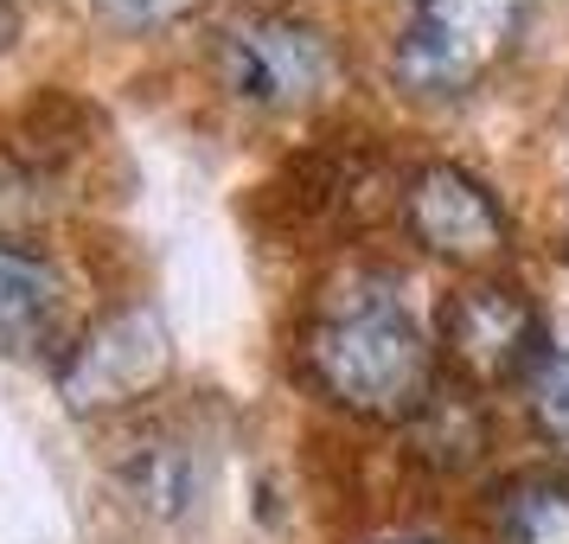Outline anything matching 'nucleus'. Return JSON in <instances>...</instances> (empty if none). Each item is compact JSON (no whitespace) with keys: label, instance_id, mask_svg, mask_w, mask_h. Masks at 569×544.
<instances>
[{"label":"nucleus","instance_id":"obj_1","mask_svg":"<svg viewBox=\"0 0 569 544\" xmlns=\"http://www.w3.org/2000/svg\"><path fill=\"white\" fill-rule=\"evenodd\" d=\"M308 372L333 404L371 423L422 416L436 397V353L385 276H352L308 320Z\"/></svg>","mask_w":569,"mask_h":544},{"label":"nucleus","instance_id":"obj_2","mask_svg":"<svg viewBox=\"0 0 569 544\" xmlns=\"http://www.w3.org/2000/svg\"><path fill=\"white\" fill-rule=\"evenodd\" d=\"M211 65H218V83L237 103L301 109L333 83V39L313 20H295V13H276V7H250V13H231L211 32Z\"/></svg>","mask_w":569,"mask_h":544},{"label":"nucleus","instance_id":"obj_11","mask_svg":"<svg viewBox=\"0 0 569 544\" xmlns=\"http://www.w3.org/2000/svg\"><path fill=\"white\" fill-rule=\"evenodd\" d=\"M109 13H134V20H160V13H180L186 0H103Z\"/></svg>","mask_w":569,"mask_h":544},{"label":"nucleus","instance_id":"obj_6","mask_svg":"<svg viewBox=\"0 0 569 544\" xmlns=\"http://www.w3.org/2000/svg\"><path fill=\"white\" fill-rule=\"evenodd\" d=\"M167 365H173V346H167L160 314L122 308L71 346V359L58 365V390L71 411H116V404L148 397L167 378Z\"/></svg>","mask_w":569,"mask_h":544},{"label":"nucleus","instance_id":"obj_7","mask_svg":"<svg viewBox=\"0 0 569 544\" xmlns=\"http://www.w3.org/2000/svg\"><path fill=\"white\" fill-rule=\"evenodd\" d=\"M64 320V276L39 250L0 244V353L27 359Z\"/></svg>","mask_w":569,"mask_h":544},{"label":"nucleus","instance_id":"obj_5","mask_svg":"<svg viewBox=\"0 0 569 544\" xmlns=\"http://www.w3.org/2000/svg\"><path fill=\"white\" fill-rule=\"evenodd\" d=\"M403 225H410V237L429 257L461 263V269H480V263L512 250V218L499 206V192L480 174L455 167V160H429V167L410 174Z\"/></svg>","mask_w":569,"mask_h":544},{"label":"nucleus","instance_id":"obj_12","mask_svg":"<svg viewBox=\"0 0 569 544\" xmlns=\"http://www.w3.org/2000/svg\"><path fill=\"white\" fill-rule=\"evenodd\" d=\"M385 544H448V538H429V532H397V538H385Z\"/></svg>","mask_w":569,"mask_h":544},{"label":"nucleus","instance_id":"obj_9","mask_svg":"<svg viewBox=\"0 0 569 544\" xmlns=\"http://www.w3.org/2000/svg\"><path fill=\"white\" fill-rule=\"evenodd\" d=\"M129 487L141 493V506L180 513L186 500H192V462H186L180 448H141L129 462Z\"/></svg>","mask_w":569,"mask_h":544},{"label":"nucleus","instance_id":"obj_10","mask_svg":"<svg viewBox=\"0 0 569 544\" xmlns=\"http://www.w3.org/2000/svg\"><path fill=\"white\" fill-rule=\"evenodd\" d=\"M531 411H538V429L550 442H569V353H550V359L538 365Z\"/></svg>","mask_w":569,"mask_h":544},{"label":"nucleus","instance_id":"obj_3","mask_svg":"<svg viewBox=\"0 0 569 544\" xmlns=\"http://www.w3.org/2000/svg\"><path fill=\"white\" fill-rule=\"evenodd\" d=\"M518 20L525 0H416L390 46V71L416 97H455L499 65Z\"/></svg>","mask_w":569,"mask_h":544},{"label":"nucleus","instance_id":"obj_4","mask_svg":"<svg viewBox=\"0 0 569 544\" xmlns=\"http://www.w3.org/2000/svg\"><path fill=\"white\" fill-rule=\"evenodd\" d=\"M441 346L461 378L473 385H512L525 372H538L550 353L543 339V308L531 288L512 276H473L441 301Z\"/></svg>","mask_w":569,"mask_h":544},{"label":"nucleus","instance_id":"obj_8","mask_svg":"<svg viewBox=\"0 0 569 544\" xmlns=\"http://www.w3.org/2000/svg\"><path fill=\"white\" fill-rule=\"evenodd\" d=\"M492 544H569L563 474H512L492 493Z\"/></svg>","mask_w":569,"mask_h":544}]
</instances>
